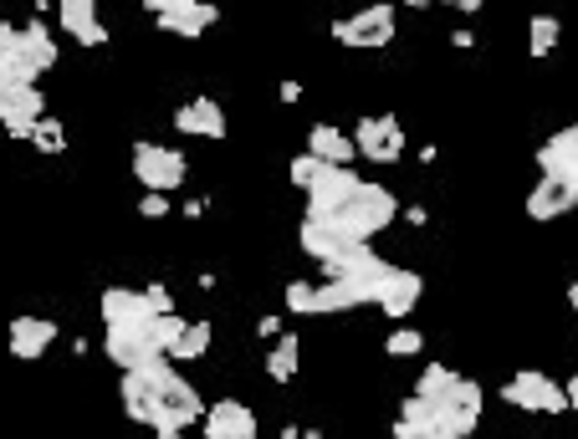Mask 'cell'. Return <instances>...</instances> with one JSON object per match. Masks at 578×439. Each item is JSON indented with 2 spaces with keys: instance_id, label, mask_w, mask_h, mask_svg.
<instances>
[{
  "instance_id": "d4e9b609",
  "label": "cell",
  "mask_w": 578,
  "mask_h": 439,
  "mask_svg": "<svg viewBox=\"0 0 578 439\" xmlns=\"http://www.w3.org/2000/svg\"><path fill=\"white\" fill-rule=\"evenodd\" d=\"M394 439H441L431 425V404L415 394L400 398V419H394Z\"/></svg>"
},
{
  "instance_id": "ba28073f",
  "label": "cell",
  "mask_w": 578,
  "mask_h": 439,
  "mask_svg": "<svg viewBox=\"0 0 578 439\" xmlns=\"http://www.w3.org/2000/svg\"><path fill=\"white\" fill-rule=\"evenodd\" d=\"M502 404H512V409H522V414H543V419L568 414L564 383L548 379L543 368H522V373H512V379L502 383Z\"/></svg>"
},
{
  "instance_id": "9a60e30c",
  "label": "cell",
  "mask_w": 578,
  "mask_h": 439,
  "mask_svg": "<svg viewBox=\"0 0 578 439\" xmlns=\"http://www.w3.org/2000/svg\"><path fill=\"white\" fill-rule=\"evenodd\" d=\"M200 429H205V439H262L256 409L241 404V398H215V404H205Z\"/></svg>"
},
{
  "instance_id": "8992f818",
  "label": "cell",
  "mask_w": 578,
  "mask_h": 439,
  "mask_svg": "<svg viewBox=\"0 0 578 439\" xmlns=\"http://www.w3.org/2000/svg\"><path fill=\"white\" fill-rule=\"evenodd\" d=\"M297 246H302V256H312V261L323 266L327 277H348L354 266H364L374 256V246H358V240H348L333 225H318V219L297 225Z\"/></svg>"
},
{
  "instance_id": "30bf717a",
  "label": "cell",
  "mask_w": 578,
  "mask_h": 439,
  "mask_svg": "<svg viewBox=\"0 0 578 439\" xmlns=\"http://www.w3.org/2000/svg\"><path fill=\"white\" fill-rule=\"evenodd\" d=\"M394 31H400L394 5H364V11L333 21V42L348 46V52H385L394 42Z\"/></svg>"
},
{
  "instance_id": "6da1fadb",
  "label": "cell",
  "mask_w": 578,
  "mask_h": 439,
  "mask_svg": "<svg viewBox=\"0 0 578 439\" xmlns=\"http://www.w3.org/2000/svg\"><path fill=\"white\" fill-rule=\"evenodd\" d=\"M119 404H123V414L144 429H190V425H200V414H205L200 389H194L169 358H154V363L123 373Z\"/></svg>"
},
{
  "instance_id": "5b68a950",
  "label": "cell",
  "mask_w": 578,
  "mask_h": 439,
  "mask_svg": "<svg viewBox=\"0 0 578 439\" xmlns=\"http://www.w3.org/2000/svg\"><path fill=\"white\" fill-rule=\"evenodd\" d=\"M425 404H431V425L441 439H471L487 409V394L476 379H456L441 398H425Z\"/></svg>"
},
{
  "instance_id": "277c9868",
  "label": "cell",
  "mask_w": 578,
  "mask_h": 439,
  "mask_svg": "<svg viewBox=\"0 0 578 439\" xmlns=\"http://www.w3.org/2000/svg\"><path fill=\"white\" fill-rule=\"evenodd\" d=\"M394 219H400V200H394V190H389V184H374V179H364V184L348 194V205H343L333 219H318V225H333V230H343L348 240L369 246L374 235L389 230Z\"/></svg>"
},
{
  "instance_id": "8fae6325",
  "label": "cell",
  "mask_w": 578,
  "mask_h": 439,
  "mask_svg": "<svg viewBox=\"0 0 578 439\" xmlns=\"http://www.w3.org/2000/svg\"><path fill=\"white\" fill-rule=\"evenodd\" d=\"M144 11L154 15V26L179 36V42H200V36L221 21V11L205 5V0H148Z\"/></svg>"
},
{
  "instance_id": "d590c367",
  "label": "cell",
  "mask_w": 578,
  "mask_h": 439,
  "mask_svg": "<svg viewBox=\"0 0 578 439\" xmlns=\"http://www.w3.org/2000/svg\"><path fill=\"white\" fill-rule=\"evenodd\" d=\"M302 439H323V435H318V429H312V435H302Z\"/></svg>"
},
{
  "instance_id": "4dcf8cb0",
  "label": "cell",
  "mask_w": 578,
  "mask_h": 439,
  "mask_svg": "<svg viewBox=\"0 0 578 439\" xmlns=\"http://www.w3.org/2000/svg\"><path fill=\"white\" fill-rule=\"evenodd\" d=\"M138 215L144 219H169V194H144V200H138Z\"/></svg>"
},
{
  "instance_id": "44dd1931",
  "label": "cell",
  "mask_w": 578,
  "mask_h": 439,
  "mask_svg": "<svg viewBox=\"0 0 578 439\" xmlns=\"http://www.w3.org/2000/svg\"><path fill=\"white\" fill-rule=\"evenodd\" d=\"M358 184H364V175H354V169H323V179L308 190V215L302 219H333Z\"/></svg>"
},
{
  "instance_id": "cb8c5ba5",
  "label": "cell",
  "mask_w": 578,
  "mask_h": 439,
  "mask_svg": "<svg viewBox=\"0 0 578 439\" xmlns=\"http://www.w3.org/2000/svg\"><path fill=\"white\" fill-rule=\"evenodd\" d=\"M297 368H302V337L282 333L277 342H271V352H267V379L271 383H292Z\"/></svg>"
},
{
  "instance_id": "484cf974",
  "label": "cell",
  "mask_w": 578,
  "mask_h": 439,
  "mask_svg": "<svg viewBox=\"0 0 578 439\" xmlns=\"http://www.w3.org/2000/svg\"><path fill=\"white\" fill-rule=\"evenodd\" d=\"M558 36H564V21L548 11H537L533 21H527V52L533 57H553L558 52Z\"/></svg>"
},
{
  "instance_id": "3957f363",
  "label": "cell",
  "mask_w": 578,
  "mask_h": 439,
  "mask_svg": "<svg viewBox=\"0 0 578 439\" xmlns=\"http://www.w3.org/2000/svg\"><path fill=\"white\" fill-rule=\"evenodd\" d=\"M62 46L46 31V21H0V88H36L57 67Z\"/></svg>"
},
{
  "instance_id": "9c48e42d",
  "label": "cell",
  "mask_w": 578,
  "mask_h": 439,
  "mask_svg": "<svg viewBox=\"0 0 578 439\" xmlns=\"http://www.w3.org/2000/svg\"><path fill=\"white\" fill-rule=\"evenodd\" d=\"M354 154L369 164H400L404 148H410V133H404V123L394 113H364L354 123Z\"/></svg>"
},
{
  "instance_id": "4fadbf2b",
  "label": "cell",
  "mask_w": 578,
  "mask_h": 439,
  "mask_svg": "<svg viewBox=\"0 0 578 439\" xmlns=\"http://www.w3.org/2000/svg\"><path fill=\"white\" fill-rule=\"evenodd\" d=\"M46 117V92L42 88H0V128L5 138L31 144V128Z\"/></svg>"
},
{
  "instance_id": "ffe728a7",
  "label": "cell",
  "mask_w": 578,
  "mask_h": 439,
  "mask_svg": "<svg viewBox=\"0 0 578 439\" xmlns=\"http://www.w3.org/2000/svg\"><path fill=\"white\" fill-rule=\"evenodd\" d=\"M537 169H543V179H558L578 194V123L558 128L548 144H537Z\"/></svg>"
},
{
  "instance_id": "d6986e66",
  "label": "cell",
  "mask_w": 578,
  "mask_h": 439,
  "mask_svg": "<svg viewBox=\"0 0 578 439\" xmlns=\"http://www.w3.org/2000/svg\"><path fill=\"white\" fill-rule=\"evenodd\" d=\"M57 21H62V31H67V36L82 46V52H98V46L113 42V31H108L103 11H98L92 0H62V5H57Z\"/></svg>"
},
{
  "instance_id": "d6a6232c",
  "label": "cell",
  "mask_w": 578,
  "mask_h": 439,
  "mask_svg": "<svg viewBox=\"0 0 578 439\" xmlns=\"http://www.w3.org/2000/svg\"><path fill=\"white\" fill-rule=\"evenodd\" d=\"M564 394H568V409H574V414H578V373H574V379H568V383H564Z\"/></svg>"
},
{
  "instance_id": "7c38bea8",
  "label": "cell",
  "mask_w": 578,
  "mask_h": 439,
  "mask_svg": "<svg viewBox=\"0 0 578 439\" xmlns=\"http://www.w3.org/2000/svg\"><path fill=\"white\" fill-rule=\"evenodd\" d=\"M169 128L185 133V138H210V144H221L225 133H231V117H225L221 98H210V92H194L190 103L175 108Z\"/></svg>"
},
{
  "instance_id": "52a82bcc",
  "label": "cell",
  "mask_w": 578,
  "mask_h": 439,
  "mask_svg": "<svg viewBox=\"0 0 578 439\" xmlns=\"http://www.w3.org/2000/svg\"><path fill=\"white\" fill-rule=\"evenodd\" d=\"M129 175L144 184V194H175V190H185V179H190V159L169 144L138 138L134 154H129Z\"/></svg>"
},
{
  "instance_id": "f1b7e54d",
  "label": "cell",
  "mask_w": 578,
  "mask_h": 439,
  "mask_svg": "<svg viewBox=\"0 0 578 439\" xmlns=\"http://www.w3.org/2000/svg\"><path fill=\"white\" fill-rule=\"evenodd\" d=\"M31 144L42 148V154H52V159H57V154H67V128H62V117L46 113L42 123L31 128Z\"/></svg>"
},
{
  "instance_id": "f546056e",
  "label": "cell",
  "mask_w": 578,
  "mask_h": 439,
  "mask_svg": "<svg viewBox=\"0 0 578 439\" xmlns=\"http://www.w3.org/2000/svg\"><path fill=\"white\" fill-rule=\"evenodd\" d=\"M420 348H425V337H420L415 327H394V333L385 337V352H389V358H415Z\"/></svg>"
},
{
  "instance_id": "2e32d148",
  "label": "cell",
  "mask_w": 578,
  "mask_h": 439,
  "mask_svg": "<svg viewBox=\"0 0 578 439\" xmlns=\"http://www.w3.org/2000/svg\"><path fill=\"white\" fill-rule=\"evenodd\" d=\"M420 296H425V277L410 271V266H389V277H385V286H379V296H374V307L385 312L389 323H404V317L420 307Z\"/></svg>"
},
{
  "instance_id": "e575fe53",
  "label": "cell",
  "mask_w": 578,
  "mask_h": 439,
  "mask_svg": "<svg viewBox=\"0 0 578 439\" xmlns=\"http://www.w3.org/2000/svg\"><path fill=\"white\" fill-rule=\"evenodd\" d=\"M568 307L578 312V277H574V286H568Z\"/></svg>"
},
{
  "instance_id": "e0dca14e",
  "label": "cell",
  "mask_w": 578,
  "mask_h": 439,
  "mask_svg": "<svg viewBox=\"0 0 578 439\" xmlns=\"http://www.w3.org/2000/svg\"><path fill=\"white\" fill-rule=\"evenodd\" d=\"M98 317H103V333H119V327H148L154 323V307L138 286H108L98 296Z\"/></svg>"
},
{
  "instance_id": "1f68e13d",
  "label": "cell",
  "mask_w": 578,
  "mask_h": 439,
  "mask_svg": "<svg viewBox=\"0 0 578 439\" xmlns=\"http://www.w3.org/2000/svg\"><path fill=\"white\" fill-rule=\"evenodd\" d=\"M287 327H282V317H262V337H282Z\"/></svg>"
},
{
  "instance_id": "836d02e7",
  "label": "cell",
  "mask_w": 578,
  "mask_h": 439,
  "mask_svg": "<svg viewBox=\"0 0 578 439\" xmlns=\"http://www.w3.org/2000/svg\"><path fill=\"white\" fill-rule=\"evenodd\" d=\"M154 439H185V429H154Z\"/></svg>"
},
{
  "instance_id": "7402d4cb",
  "label": "cell",
  "mask_w": 578,
  "mask_h": 439,
  "mask_svg": "<svg viewBox=\"0 0 578 439\" xmlns=\"http://www.w3.org/2000/svg\"><path fill=\"white\" fill-rule=\"evenodd\" d=\"M308 159L327 164V169H354V138L343 128H333V123H312L308 128Z\"/></svg>"
},
{
  "instance_id": "603a6c76",
  "label": "cell",
  "mask_w": 578,
  "mask_h": 439,
  "mask_svg": "<svg viewBox=\"0 0 578 439\" xmlns=\"http://www.w3.org/2000/svg\"><path fill=\"white\" fill-rule=\"evenodd\" d=\"M568 210H578V194L568 184H558V179H537L527 190V219H537V225H548V219L568 215Z\"/></svg>"
},
{
  "instance_id": "83f0119b",
  "label": "cell",
  "mask_w": 578,
  "mask_h": 439,
  "mask_svg": "<svg viewBox=\"0 0 578 439\" xmlns=\"http://www.w3.org/2000/svg\"><path fill=\"white\" fill-rule=\"evenodd\" d=\"M460 373L456 368H445V363H425L420 368V379H415V398H441L451 383H456Z\"/></svg>"
},
{
  "instance_id": "5bb4252c",
  "label": "cell",
  "mask_w": 578,
  "mask_h": 439,
  "mask_svg": "<svg viewBox=\"0 0 578 439\" xmlns=\"http://www.w3.org/2000/svg\"><path fill=\"white\" fill-rule=\"evenodd\" d=\"M154 323H159V317H154ZM154 323H148V327H119V333H103V352H108V363L119 368V373H134V368L164 358L159 342H154Z\"/></svg>"
},
{
  "instance_id": "ac0fdd59",
  "label": "cell",
  "mask_w": 578,
  "mask_h": 439,
  "mask_svg": "<svg viewBox=\"0 0 578 439\" xmlns=\"http://www.w3.org/2000/svg\"><path fill=\"white\" fill-rule=\"evenodd\" d=\"M52 342H57V323H52V317H11V323H5V352H11L15 363L46 358Z\"/></svg>"
},
{
  "instance_id": "4316f807",
  "label": "cell",
  "mask_w": 578,
  "mask_h": 439,
  "mask_svg": "<svg viewBox=\"0 0 578 439\" xmlns=\"http://www.w3.org/2000/svg\"><path fill=\"white\" fill-rule=\"evenodd\" d=\"M210 337H215V327H210V323H190V327H185V337H179V342H175V348H169V363H194V358H205V352H210Z\"/></svg>"
},
{
  "instance_id": "7a4b0ae2",
  "label": "cell",
  "mask_w": 578,
  "mask_h": 439,
  "mask_svg": "<svg viewBox=\"0 0 578 439\" xmlns=\"http://www.w3.org/2000/svg\"><path fill=\"white\" fill-rule=\"evenodd\" d=\"M385 256H369L364 266H354L348 277H327V281H292L282 292L287 312H297V317H338V312H358V307H374V296H379V286H385L389 277Z\"/></svg>"
}]
</instances>
